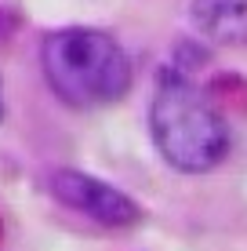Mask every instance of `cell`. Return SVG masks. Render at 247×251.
Segmentation results:
<instances>
[{"label": "cell", "mask_w": 247, "mask_h": 251, "mask_svg": "<svg viewBox=\"0 0 247 251\" xmlns=\"http://www.w3.org/2000/svg\"><path fill=\"white\" fill-rule=\"evenodd\" d=\"M40 69L51 95L69 109H102L131 91V58L102 29H55L40 44Z\"/></svg>", "instance_id": "1"}, {"label": "cell", "mask_w": 247, "mask_h": 251, "mask_svg": "<svg viewBox=\"0 0 247 251\" xmlns=\"http://www.w3.org/2000/svg\"><path fill=\"white\" fill-rule=\"evenodd\" d=\"M149 131L160 157L182 175L215 171L229 157V124L200 88L164 76L149 102Z\"/></svg>", "instance_id": "2"}, {"label": "cell", "mask_w": 247, "mask_h": 251, "mask_svg": "<svg viewBox=\"0 0 247 251\" xmlns=\"http://www.w3.org/2000/svg\"><path fill=\"white\" fill-rule=\"evenodd\" d=\"M51 193H55L58 204L73 207V211L88 215V219H95L98 226L124 229V226H135V222L142 219V207L127 193L113 189L109 182H102L95 175L73 171V168H58L55 175H51Z\"/></svg>", "instance_id": "3"}, {"label": "cell", "mask_w": 247, "mask_h": 251, "mask_svg": "<svg viewBox=\"0 0 247 251\" xmlns=\"http://www.w3.org/2000/svg\"><path fill=\"white\" fill-rule=\"evenodd\" d=\"M189 29L218 48H247V0H189Z\"/></svg>", "instance_id": "4"}, {"label": "cell", "mask_w": 247, "mask_h": 251, "mask_svg": "<svg viewBox=\"0 0 247 251\" xmlns=\"http://www.w3.org/2000/svg\"><path fill=\"white\" fill-rule=\"evenodd\" d=\"M0 117H4V84H0Z\"/></svg>", "instance_id": "5"}]
</instances>
